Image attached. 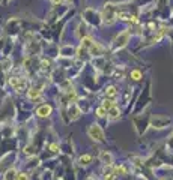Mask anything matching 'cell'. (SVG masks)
Wrapping results in <instances>:
<instances>
[{
	"instance_id": "obj_7",
	"label": "cell",
	"mask_w": 173,
	"mask_h": 180,
	"mask_svg": "<svg viewBox=\"0 0 173 180\" xmlns=\"http://www.w3.org/2000/svg\"><path fill=\"white\" fill-rule=\"evenodd\" d=\"M17 177H18V174H17V171L14 168L8 170V173L5 174V180H17Z\"/></svg>"
},
{
	"instance_id": "obj_19",
	"label": "cell",
	"mask_w": 173,
	"mask_h": 180,
	"mask_svg": "<svg viewBox=\"0 0 173 180\" xmlns=\"http://www.w3.org/2000/svg\"><path fill=\"white\" fill-rule=\"evenodd\" d=\"M87 180H95V179H87Z\"/></svg>"
},
{
	"instance_id": "obj_3",
	"label": "cell",
	"mask_w": 173,
	"mask_h": 180,
	"mask_svg": "<svg viewBox=\"0 0 173 180\" xmlns=\"http://www.w3.org/2000/svg\"><path fill=\"white\" fill-rule=\"evenodd\" d=\"M9 83H11V86H12L15 90H18V92H20L23 87H26V80L18 78V77H12V78L9 80Z\"/></svg>"
},
{
	"instance_id": "obj_1",
	"label": "cell",
	"mask_w": 173,
	"mask_h": 180,
	"mask_svg": "<svg viewBox=\"0 0 173 180\" xmlns=\"http://www.w3.org/2000/svg\"><path fill=\"white\" fill-rule=\"evenodd\" d=\"M87 134H89V137L92 140H95L98 143H103L104 141V131L101 129L100 125H96V123L95 125H90L89 129H87Z\"/></svg>"
},
{
	"instance_id": "obj_9",
	"label": "cell",
	"mask_w": 173,
	"mask_h": 180,
	"mask_svg": "<svg viewBox=\"0 0 173 180\" xmlns=\"http://www.w3.org/2000/svg\"><path fill=\"white\" fill-rule=\"evenodd\" d=\"M90 53H92L93 56H100V54L103 53V48H101L98 44H95V42H93V45L90 47Z\"/></svg>"
},
{
	"instance_id": "obj_11",
	"label": "cell",
	"mask_w": 173,
	"mask_h": 180,
	"mask_svg": "<svg viewBox=\"0 0 173 180\" xmlns=\"http://www.w3.org/2000/svg\"><path fill=\"white\" fill-rule=\"evenodd\" d=\"M39 95H41V92H39L38 89H30L29 92H27V96H29L30 99H36Z\"/></svg>"
},
{
	"instance_id": "obj_14",
	"label": "cell",
	"mask_w": 173,
	"mask_h": 180,
	"mask_svg": "<svg viewBox=\"0 0 173 180\" xmlns=\"http://www.w3.org/2000/svg\"><path fill=\"white\" fill-rule=\"evenodd\" d=\"M96 116H98V117H104V116H106V108H104V107L96 108Z\"/></svg>"
},
{
	"instance_id": "obj_4",
	"label": "cell",
	"mask_w": 173,
	"mask_h": 180,
	"mask_svg": "<svg viewBox=\"0 0 173 180\" xmlns=\"http://www.w3.org/2000/svg\"><path fill=\"white\" fill-rule=\"evenodd\" d=\"M100 159H101L103 164H106V165H111V164H113V155H111L110 152L104 150V152H101V155H100Z\"/></svg>"
},
{
	"instance_id": "obj_12",
	"label": "cell",
	"mask_w": 173,
	"mask_h": 180,
	"mask_svg": "<svg viewBox=\"0 0 173 180\" xmlns=\"http://www.w3.org/2000/svg\"><path fill=\"white\" fill-rule=\"evenodd\" d=\"M78 116H80V110H78L76 105H72V114H69L71 120H76V119H78Z\"/></svg>"
},
{
	"instance_id": "obj_2",
	"label": "cell",
	"mask_w": 173,
	"mask_h": 180,
	"mask_svg": "<svg viewBox=\"0 0 173 180\" xmlns=\"http://www.w3.org/2000/svg\"><path fill=\"white\" fill-rule=\"evenodd\" d=\"M128 38H130V33H128V32H122V33L114 39V48H116V50H117V48H122L123 45L128 42Z\"/></svg>"
},
{
	"instance_id": "obj_6",
	"label": "cell",
	"mask_w": 173,
	"mask_h": 180,
	"mask_svg": "<svg viewBox=\"0 0 173 180\" xmlns=\"http://www.w3.org/2000/svg\"><path fill=\"white\" fill-rule=\"evenodd\" d=\"M119 110L116 108V107H113V108H110L108 110V119H111V120H116V119H119Z\"/></svg>"
},
{
	"instance_id": "obj_13",
	"label": "cell",
	"mask_w": 173,
	"mask_h": 180,
	"mask_svg": "<svg viewBox=\"0 0 173 180\" xmlns=\"http://www.w3.org/2000/svg\"><path fill=\"white\" fill-rule=\"evenodd\" d=\"M131 78H133V80H140V78H141V72L137 71V69H136V71H131Z\"/></svg>"
},
{
	"instance_id": "obj_16",
	"label": "cell",
	"mask_w": 173,
	"mask_h": 180,
	"mask_svg": "<svg viewBox=\"0 0 173 180\" xmlns=\"http://www.w3.org/2000/svg\"><path fill=\"white\" fill-rule=\"evenodd\" d=\"M17 180H30V179H29V174L27 173H20L18 177H17Z\"/></svg>"
},
{
	"instance_id": "obj_10",
	"label": "cell",
	"mask_w": 173,
	"mask_h": 180,
	"mask_svg": "<svg viewBox=\"0 0 173 180\" xmlns=\"http://www.w3.org/2000/svg\"><path fill=\"white\" fill-rule=\"evenodd\" d=\"M106 95H107V98H114V96L117 95V90H116V87L110 86V87L106 90Z\"/></svg>"
},
{
	"instance_id": "obj_5",
	"label": "cell",
	"mask_w": 173,
	"mask_h": 180,
	"mask_svg": "<svg viewBox=\"0 0 173 180\" xmlns=\"http://www.w3.org/2000/svg\"><path fill=\"white\" fill-rule=\"evenodd\" d=\"M36 114L39 117H48V116L51 114V107L50 105H42V107H39L36 110Z\"/></svg>"
},
{
	"instance_id": "obj_17",
	"label": "cell",
	"mask_w": 173,
	"mask_h": 180,
	"mask_svg": "<svg viewBox=\"0 0 173 180\" xmlns=\"http://www.w3.org/2000/svg\"><path fill=\"white\" fill-rule=\"evenodd\" d=\"M114 173H122V174H125L127 170H125V167H117V168L114 170Z\"/></svg>"
},
{
	"instance_id": "obj_18",
	"label": "cell",
	"mask_w": 173,
	"mask_h": 180,
	"mask_svg": "<svg viewBox=\"0 0 173 180\" xmlns=\"http://www.w3.org/2000/svg\"><path fill=\"white\" fill-rule=\"evenodd\" d=\"M53 152H56V149H57V144H51V147H50Z\"/></svg>"
},
{
	"instance_id": "obj_15",
	"label": "cell",
	"mask_w": 173,
	"mask_h": 180,
	"mask_svg": "<svg viewBox=\"0 0 173 180\" xmlns=\"http://www.w3.org/2000/svg\"><path fill=\"white\" fill-rule=\"evenodd\" d=\"M103 107H104L106 110H110V108H113L114 105H113V102H111V101H107V99H106V101L103 102Z\"/></svg>"
},
{
	"instance_id": "obj_8",
	"label": "cell",
	"mask_w": 173,
	"mask_h": 180,
	"mask_svg": "<svg viewBox=\"0 0 173 180\" xmlns=\"http://www.w3.org/2000/svg\"><path fill=\"white\" fill-rule=\"evenodd\" d=\"M78 162H80V165H87V164L92 162V156L90 155H83V156H80Z\"/></svg>"
}]
</instances>
